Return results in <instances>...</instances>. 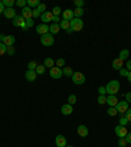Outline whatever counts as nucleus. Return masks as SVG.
Returning <instances> with one entry per match:
<instances>
[{"label": "nucleus", "instance_id": "obj_5", "mask_svg": "<svg viewBox=\"0 0 131 147\" xmlns=\"http://www.w3.org/2000/svg\"><path fill=\"white\" fill-rule=\"evenodd\" d=\"M13 25L17 26V28H22L24 30H28V26H26V21L25 19L22 17V16H16L15 19H13Z\"/></svg>", "mask_w": 131, "mask_h": 147}, {"label": "nucleus", "instance_id": "obj_43", "mask_svg": "<svg viewBox=\"0 0 131 147\" xmlns=\"http://www.w3.org/2000/svg\"><path fill=\"white\" fill-rule=\"evenodd\" d=\"M127 124H128V121L126 119V117H125V116L119 118V125H121V126H126Z\"/></svg>", "mask_w": 131, "mask_h": 147}, {"label": "nucleus", "instance_id": "obj_29", "mask_svg": "<svg viewBox=\"0 0 131 147\" xmlns=\"http://www.w3.org/2000/svg\"><path fill=\"white\" fill-rule=\"evenodd\" d=\"M37 67H38V63L35 60H31V62L28 63V70H30V71H35Z\"/></svg>", "mask_w": 131, "mask_h": 147}, {"label": "nucleus", "instance_id": "obj_49", "mask_svg": "<svg viewBox=\"0 0 131 147\" xmlns=\"http://www.w3.org/2000/svg\"><path fill=\"white\" fill-rule=\"evenodd\" d=\"M125 97H126V101H127V103H131V92H127V93L125 95Z\"/></svg>", "mask_w": 131, "mask_h": 147}, {"label": "nucleus", "instance_id": "obj_7", "mask_svg": "<svg viewBox=\"0 0 131 147\" xmlns=\"http://www.w3.org/2000/svg\"><path fill=\"white\" fill-rule=\"evenodd\" d=\"M50 76L53 79H55V80H58V79H60L63 76V71L62 68H59V67L54 66L53 68H50Z\"/></svg>", "mask_w": 131, "mask_h": 147}, {"label": "nucleus", "instance_id": "obj_1", "mask_svg": "<svg viewBox=\"0 0 131 147\" xmlns=\"http://www.w3.org/2000/svg\"><path fill=\"white\" fill-rule=\"evenodd\" d=\"M121 88V83L118 80H110L108 84L105 85L106 95H117Z\"/></svg>", "mask_w": 131, "mask_h": 147}, {"label": "nucleus", "instance_id": "obj_54", "mask_svg": "<svg viewBox=\"0 0 131 147\" xmlns=\"http://www.w3.org/2000/svg\"><path fill=\"white\" fill-rule=\"evenodd\" d=\"M127 79H128V81H130V83H131V71L128 72V75H127Z\"/></svg>", "mask_w": 131, "mask_h": 147}, {"label": "nucleus", "instance_id": "obj_20", "mask_svg": "<svg viewBox=\"0 0 131 147\" xmlns=\"http://www.w3.org/2000/svg\"><path fill=\"white\" fill-rule=\"evenodd\" d=\"M59 30H60V26H59V24H51L50 25V30H49V33H50V34H58V33H59Z\"/></svg>", "mask_w": 131, "mask_h": 147}, {"label": "nucleus", "instance_id": "obj_17", "mask_svg": "<svg viewBox=\"0 0 131 147\" xmlns=\"http://www.w3.org/2000/svg\"><path fill=\"white\" fill-rule=\"evenodd\" d=\"M21 16H22V17H24L25 20L33 19V16H31V8H29V7H25V8H22V9H21Z\"/></svg>", "mask_w": 131, "mask_h": 147}, {"label": "nucleus", "instance_id": "obj_39", "mask_svg": "<svg viewBox=\"0 0 131 147\" xmlns=\"http://www.w3.org/2000/svg\"><path fill=\"white\" fill-rule=\"evenodd\" d=\"M31 16H33V19H37V17H41V12L35 8V9H31Z\"/></svg>", "mask_w": 131, "mask_h": 147}, {"label": "nucleus", "instance_id": "obj_48", "mask_svg": "<svg viewBox=\"0 0 131 147\" xmlns=\"http://www.w3.org/2000/svg\"><path fill=\"white\" fill-rule=\"evenodd\" d=\"M98 93H100V95H106L105 87H100V88H98Z\"/></svg>", "mask_w": 131, "mask_h": 147}, {"label": "nucleus", "instance_id": "obj_21", "mask_svg": "<svg viewBox=\"0 0 131 147\" xmlns=\"http://www.w3.org/2000/svg\"><path fill=\"white\" fill-rule=\"evenodd\" d=\"M15 41H16V38L13 37V36H7L5 40H4V45H5L7 47L13 46V45H15Z\"/></svg>", "mask_w": 131, "mask_h": 147}, {"label": "nucleus", "instance_id": "obj_52", "mask_svg": "<svg viewBox=\"0 0 131 147\" xmlns=\"http://www.w3.org/2000/svg\"><path fill=\"white\" fill-rule=\"evenodd\" d=\"M53 21H54V24H59V16H54Z\"/></svg>", "mask_w": 131, "mask_h": 147}, {"label": "nucleus", "instance_id": "obj_44", "mask_svg": "<svg viewBox=\"0 0 131 147\" xmlns=\"http://www.w3.org/2000/svg\"><path fill=\"white\" fill-rule=\"evenodd\" d=\"M26 21V26L29 28H33V25H34V19H29V20H25Z\"/></svg>", "mask_w": 131, "mask_h": 147}, {"label": "nucleus", "instance_id": "obj_51", "mask_svg": "<svg viewBox=\"0 0 131 147\" xmlns=\"http://www.w3.org/2000/svg\"><path fill=\"white\" fill-rule=\"evenodd\" d=\"M4 11H5V7H4L3 1H0V13H4Z\"/></svg>", "mask_w": 131, "mask_h": 147}, {"label": "nucleus", "instance_id": "obj_15", "mask_svg": "<svg viewBox=\"0 0 131 147\" xmlns=\"http://www.w3.org/2000/svg\"><path fill=\"white\" fill-rule=\"evenodd\" d=\"M62 17H63V20H66V21H71V20L74 19V11L72 9L62 11Z\"/></svg>", "mask_w": 131, "mask_h": 147}, {"label": "nucleus", "instance_id": "obj_46", "mask_svg": "<svg viewBox=\"0 0 131 147\" xmlns=\"http://www.w3.org/2000/svg\"><path fill=\"white\" fill-rule=\"evenodd\" d=\"M125 117H126V119H127L128 122H131V108H128L127 112L125 113Z\"/></svg>", "mask_w": 131, "mask_h": 147}, {"label": "nucleus", "instance_id": "obj_18", "mask_svg": "<svg viewBox=\"0 0 131 147\" xmlns=\"http://www.w3.org/2000/svg\"><path fill=\"white\" fill-rule=\"evenodd\" d=\"M3 15H4V17H7V19H12V20L17 16L16 15V11L13 9V8H5V11H4Z\"/></svg>", "mask_w": 131, "mask_h": 147}, {"label": "nucleus", "instance_id": "obj_35", "mask_svg": "<svg viewBox=\"0 0 131 147\" xmlns=\"http://www.w3.org/2000/svg\"><path fill=\"white\" fill-rule=\"evenodd\" d=\"M76 101H78V99H76V95H70V96H68V104L74 105V104H76Z\"/></svg>", "mask_w": 131, "mask_h": 147}, {"label": "nucleus", "instance_id": "obj_14", "mask_svg": "<svg viewBox=\"0 0 131 147\" xmlns=\"http://www.w3.org/2000/svg\"><path fill=\"white\" fill-rule=\"evenodd\" d=\"M78 134L80 135V137L85 138V137H88V134H89V130H88V128L85 125H79L78 126Z\"/></svg>", "mask_w": 131, "mask_h": 147}, {"label": "nucleus", "instance_id": "obj_45", "mask_svg": "<svg viewBox=\"0 0 131 147\" xmlns=\"http://www.w3.org/2000/svg\"><path fill=\"white\" fill-rule=\"evenodd\" d=\"M119 75L121 76H123V78H127V75H128V71L126 68H121L119 70Z\"/></svg>", "mask_w": 131, "mask_h": 147}, {"label": "nucleus", "instance_id": "obj_26", "mask_svg": "<svg viewBox=\"0 0 131 147\" xmlns=\"http://www.w3.org/2000/svg\"><path fill=\"white\" fill-rule=\"evenodd\" d=\"M83 15H84V9H83V8H76V9H74V17L80 19Z\"/></svg>", "mask_w": 131, "mask_h": 147}, {"label": "nucleus", "instance_id": "obj_2", "mask_svg": "<svg viewBox=\"0 0 131 147\" xmlns=\"http://www.w3.org/2000/svg\"><path fill=\"white\" fill-rule=\"evenodd\" d=\"M71 79H72V81L75 83L76 85H81V84H84L85 83V75L83 74V72H79V71H76V72H74L72 74V76H71Z\"/></svg>", "mask_w": 131, "mask_h": 147}, {"label": "nucleus", "instance_id": "obj_50", "mask_svg": "<svg viewBox=\"0 0 131 147\" xmlns=\"http://www.w3.org/2000/svg\"><path fill=\"white\" fill-rule=\"evenodd\" d=\"M125 139H126L127 143H131V133H127V135L125 137Z\"/></svg>", "mask_w": 131, "mask_h": 147}, {"label": "nucleus", "instance_id": "obj_55", "mask_svg": "<svg viewBox=\"0 0 131 147\" xmlns=\"http://www.w3.org/2000/svg\"><path fill=\"white\" fill-rule=\"evenodd\" d=\"M66 147H74V146H68V144H67V146H66Z\"/></svg>", "mask_w": 131, "mask_h": 147}, {"label": "nucleus", "instance_id": "obj_4", "mask_svg": "<svg viewBox=\"0 0 131 147\" xmlns=\"http://www.w3.org/2000/svg\"><path fill=\"white\" fill-rule=\"evenodd\" d=\"M41 44L43 45V46H46V47L53 46V45H54V36L50 34V33L41 36Z\"/></svg>", "mask_w": 131, "mask_h": 147}, {"label": "nucleus", "instance_id": "obj_25", "mask_svg": "<svg viewBox=\"0 0 131 147\" xmlns=\"http://www.w3.org/2000/svg\"><path fill=\"white\" fill-rule=\"evenodd\" d=\"M26 1H28V7L29 8H37L38 5H39V0H26Z\"/></svg>", "mask_w": 131, "mask_h": 147}, {"label": "nucleus", "instance_id": "obj_28", "mask_svg": "<svg viewBox=\"0 0 131 147\" xmlns=\"http://www.w3.org/2000/svg\"><path fill=\"white\" fill-rule=\"evenodd\" d=\"M3 4L5 8H13V5H16L15 0H3Z\"/></svg>", "mask_w": 131, "mask_h": 147}, {"label": "nucleus", "instance_id": "obj_38", "mask_svg": "<svg viewBox=\"0 0 131 147\" xmlns=\"http://www.w3.org/2000/svg\"><path fill=\"white\" fill-rule=\"evenodd\" d=\"M55 63H56V67H59V68H60V67H63V66H66V60L63 59V58H59V59L56 60Z\"/></svg>", "mask_w": 131, "mask_h": 147}, {"label": "nucleus", "instance_id": "obj_33", "mask_svg": "<svg viewBox=\"0 0 131 147\" xmlns=\"http://www.w3.org/2000/svg\"><path fill=\"white\" fill-rule=\"evenodd\" d=\"M108 114L113 117V116H117V114H118V112H117V109H116V108L109 107V108H108Z\"/></svg>", "mask_w": 131, "mask_h": 147}, {"label": "nucleus", "instance_id": "obj_34", "mask_svg": "<svg viewBox=\"0 0 131 147\" xmlns=\"http://www.w3.org/2000/svg\"><path fill=\"white\" fill-rule=\"evenodd\" d=\"M51 13H53L54 16H59V15H62V9H60V7H54L53 11H51Z\"/></svg>", "mask_w": 131, "mask_h": 147}, {"label": "nucleus", "instance_id": "obj_16", "mask_svg": "<svg viewBox=\"0 0 131 147\" xmlns=\"http://www.w3.org/2000/svg\"><path fill=\"white\" fill-rule=\"evenodd\" d=\"M60 112H62V114H64V116H68V114H71V113L74 112V107H72L71 104H64L62 107V109H60Z\"/></svg>", "mask_w": 131, "mask_h": 147}, {"label": "nucleus", "instance_id": "obj_31", "mask_svg": "<svg viewBox=\"0 0 131 147\" xmlns=\"http://www.w3.org/2000/svg\"><path fill=\"white\" fill-rule=\"evenodd\" d=\"M97 103L100 104V105L106 104V95H100V96H98V99H97Z\"/></svg>", "mask_w": 131, "mask_h": 147}, {"label": "nucleus", "instance_id": "obj_13", "mask_svg": "<svg viewBox=\"0 0 131 147\" xmlns=\"http://www.w3.org/2000/svg\"><path fill=\"white\" fill-rule=\"evenodd\" d=\"M125 60H122V59H119V58H116V59L113 60V63H112V67L114 70H117V71H119L121 68H123V64H125Z\"/></svg>", "mask_w": 131, "mask_h": 147}, {"label": "nucleus", "instance_id": "obj_30", "mask_svg": "<svg viewBox=\"0 0 131 147\" xmlns=\"http://www.w3.org/2000/svg\"><path fill=\"white\" fill-rule=\"evenodd\" d=\"M45 68H46V67H45L43 64H38V67L35 68L37 75H43V74H45Z\"/></svg>", "mask_w": 131, "mask_h": 147}, {"label": "nucleus", "instance_id": "obj_9", "mask_svg": "<svg viewBox=\"0 0 131 147\" xmlns=\"http://www.w3.org/2000/svg\"><path fill=\"white\" fill-rule=\"evenodd\" d=\"M114 132H116V134H117V137H118V138H125L126 135H127V133H128L127 129H126L125 126H121V125L116 126Z\"/></svg>", "mask_w": 131, "mask_h": 147}, {"label": "nucleus", "instance_id": "obj_6", "mask_svg": "<svg viewBox=\"0 0 131 147\" xmlns=\"http://www.w3.org/2000/svg\"><path fill=\"white\" fill-rule=\"evenodd\" d=\"M114 108L117 109V112H118V113H121V114H125V113L127 112V109H128V103L126 100L118 101V104H117Z\"/></svg>", "mask_w": 131, "mask_h": 147}, {"label": "nucleus", "instance_id": "obj_19", "mask_svg": "<svg viewBox=\"0 0 131 147\" xmlns=\"http://www.w3.org/2000/svg\"><path fill=\"white\" fill-rule=\"evenodd\" d=\"M37 72L35 71H30V70H28V71L25 72V79L28 81H34L35 79H37Z\"/></svg>", "mask_w": 131, "mask_h": 147}, {"label": "nucleus", "instance_id": "obj_27", "mask_svg": "<svg viewBox=\"0 0 131 147\" xmlns=\"http://www.w3.org/2000/svg\"><path fill=\"white\" fill-rule=\"evenodd\" d=\"M62 71H63V75H66V76H72V74H74V70L68 66H64V68Z\"/></svg>", "mask_w": 131, "mask_h": 147}, {"label": "nucleus", "instance_id": "obj_53", "mask_svg": "<svg viewBox=\"0 0 131 147\" xmlns=\"http://www.w3.org/2000/svg\"><path fill=\"white\" fill-rule=\"evenodd\" d=\"M5 37H7V36L0 34V42H3V44H4V40H5Z\"/></svg>", "mask_w": 131, "mask_h": 147}, {"label": "nucleus", "instance_id": "obj_22", "mask_svg": "<svg viewBox=\"0 0 131 147\" xmlns=\"http://www.w3.org/2000/svg\"><path fill=\"white\" fill-rule=\"evenodd\" d=\"M59 26H60V29H64L66 32H68L70 29H71V21H66V20H62V21L59 22Z\"/></svg>", "mask_w": 131, "mask_h": 147}, {"label": "nucleus", "instance_id": "obj_42", "mask_svg": "<svg viewBox=\"0 0 131 147\" xmlns=\"http://www.w3.org/2000/svg\"><path fill=\"white\" fill-rule=\"evenodd\" d=\"M7 53V46L3 44V42H0V55H3V54Z\"/></svg>", "mask_w": 131, "mask_h": 147}, {"label": "nucleus", "instance_id": "obj_11", "mask_svg": "<svg viewBox=\"0 0 131 147\" xmlns=\"http://www.w3.org/2000/svg\"><path fill=\"white\" fill-rule=\"evenodd\" d=\"M55 144H56V147H66L67 146V139H66L64 135H56Z\"/></svg>", "mask_w": 131, "mask_h": 147}, {"label": "nucleus", "instance_id": "obj_32", "mask_svg": "<svg viewBox=\"0 0 131 147\" xmlns=\"http://www.w3.org/2000/svg\"><path fill=\"white\" fill-rule=\"evenodd\" d=\"M16 5L20 7V8H25V7L28 5V1H26V0H17V1H16Z\"/></svg>", "mask_w": 131, "mask_h": 147}, {"label": "nucleus", "instance_id": "obj_23", "mask_svg": "<svg viewBox=\"0 0 131 147\" xmlns=\"http://www.w3.org/2000/svg\"><path fill=\"white\" fill-rule=\"evenodd\" d=\"M54 63H55V60H54L53 58H46V59H45V62H43V66L46 67V68H53Z\"/></svg>", "mask_w": 131, "mask_h": 147}, {"label": "nucleus", "instance_id": "obj_8", "mask_svg": "<svg viewBox=\"0 0 131 147\" xmlns=\"http://www.w3.org/2000/svg\"><path fill=\"white\" fill-rule=\"evenodd\" d=\"M49 30H50V25H47V24H39V25H37V28H35V32L37 33H39L41 36L43 34H47L49 33Z\"/></svg>", "mask_w": 131, "mask_h": 147}, {"label": "nucleus", "instance_id": "obj_10", "mask_svg": "<svg viewBox=\"0 0 131 147\" xmlns=\"http://www.w3.org/2000/svg\"><path fill=\"white\" fill-rule=\"evenodd\" d=\"M106 104L113 108L116 107L117 104H118V99H117L116 95H108V96H106Z\"/></svg>", "mask_w": 131, "mask_h": 147}, {"label": "nucleus", "instance_id": "obj_24", "mask_svg": "<svg viewBox=\"0 0 131 147\" xmlns=\"http://www.w3.org/2000/svg\"><path fill=\"white\" fill-rule=\"evenodd\" d=\"M128 55H130V51H128L127 49H123V50L119 53L118 58H119V59H122V60H126L128 58Z\"/></svg>", "mask_w": 131, "mask_h": 147}, {"label": "nucleus", "instance_id": "obj_12", "mask_svg": "<svg viewBox=\"0 0 131 147\" xmlns=\"http://www.w3.org/2000/svg\"><path fill=\"white\" fill-rule=\"evenodd\" d=\"M53 17H54V15L50 12V11H46L45 13L41 15V20L43 21V24H47L49 21H53Z\"/></svg>", "mask_w": 131, "mask_h": 147}, {"label": "nucleus", "instance_id": "obj_47", "mask_svg": "<svg viewBox=\"0 0 131 147\" xmlns=\"http://www.w3.org/2000/svg\"><path fill=\"white\" fill-rule=\"evenodd\" d=\"M125 66H126V70H127V71L130 72V71H131V59H128L127 62L125 63Z\"/></svg>", "mask_w": 131, "mask_h": 147}, {"label": "nucleus", "instance_id": "obj_40", "mask_svg": "<svg viewBox=\"0 0 131 147\" xmlns=\"http://www.w3.org/2000/svg\"><path fill=\"white\" fill-rule=\"evenodd\" d=\"M74 4H75L76 8H83V5H84V0H75Z\"/></svg>", "mask_w": 131, "mask_h": 147}, {"label": "nucleus", "instance_id": "obj_3", "mask_svg": "<svg viewBox=\"0 0 131 147\" xmlns=\"http://www.w3.org/2000/svg\"><path fill=\"white\" fill-rule=\"evenodd\" d=\"M83 28H84V21L81 19L74 17L71 20V32H80Z\"/></svg>", "mask_w": 131, "mask_h": 147}, {"label": "nucleus", "instance_id": "obj_36", "mask_svg": "<svg viewBox=\"0 0 131 147\" xmlns=\"http://www.w3.org/2000/svg\"><path fill=\"white\" fill-rule=\"evenodd\" d=\"M127 144H128V143L126 142L125 138H118V146H119V147H126Z\"/></svg>", "mask_w": 131, "mask_h": 147}, {"label": "nucleus", "instance_id": "obj_41", "mask_svg": "<svg viewBox=\"0 0 131 147\" xmlns=\"http://www.w3.org/2000/svg\"><path fill=\"white\" fill-rule=\"evenodd\" d=\"M15 53H16V50H15V47L13 46L7 47V54H8V55H15Z\"/></svg>", "mask_w": 131, "mask_h": 147}, {"label": "nucleus", "instance_id": "obj_37", "mask_svg": "<svg viewBox=\"0 0 131 147\" xmlns=\"http://www.w3.org/2000/svg\"><path fill=\"white\" fill-rule=\"evenodd\" d=\"M37 9H38V11H39V12H41V15H42V13H45V12H46V4L41 3L37 7Z\"/></svg>", "mask_w": 131, "mask_h": 147}]
</instances>
